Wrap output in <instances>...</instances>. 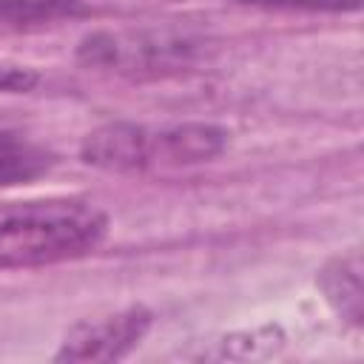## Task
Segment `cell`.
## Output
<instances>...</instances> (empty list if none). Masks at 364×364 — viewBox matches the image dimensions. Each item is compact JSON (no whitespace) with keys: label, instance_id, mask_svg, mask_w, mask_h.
Here are the masks:
<instances>
[{"label":"cell","instance_id":"obj_1","mask_svg":"<svg viewBox=\"0 0 364 364\" xmlns=\"http://www.w3.org/2000/svg\"><path fill=\"white\" fill-rule=\"evenodd\" d=\"M108 230V216L85 199L0 202V270L85 256Z\"/></svg>","mask_w":364,"mask_h":364},{"label":"cell","instance_id":"obj_2","mask_svg":"<svg viewBox=\"0 0 364 364\" xmlns=\"http://www.w3.org/2000/svg\"><path fill=\"white\" fill-rule=\"evenodd\" d=\"M208 54V40L191 28L94 31L82 37L77 60L125 77H168L193 68Z\"/></svg>","mask_w":364,"mask_h":364},{"label":"cell","instance_id":"obj_3","mask_svg":"<svg viewBox=\"0 0 364 364\" xmlns=\"http://www.w3.org/2000/svg\"><path fill=\"white\" fill-rule=\"evenodd\" d=\"M148 327H151V313L145 307H128L111 316L85 318L65 333L54 358L57 361H117L142 341Z\"/></svg>","mask_w":364,"mask_h":364},{"label":"cell","instance_id":"obj_4","mask_svg":"<svg viewBox=\"0 0 364 364\" xmlns=\"http://www.w3.org/2000/svg\"><path fill=\"white\" fill-rule=\"evenodd\" d=\"M80 156L102 171H142L156 162V134L134 122H108L82 139Z\"/></svg>","mask_w":364,"mask_h":364},{"label":"cell","instance_id":"obj_5","mask_svg":"<svg viewBox=\"0 0 364 364\" xmlns=\"http://www.w3.org/2000/svg\"><path fill=\"white\" fill-rule=\"evenodd\" d=\"M228 145V134L208 122H188L156 134V162L199 165L216 159Z\"/></svg>","mask_w":364,"mask_h":364},{"label":"cell","instance_id":"obj_6","mask_svg":"<svg viewBox=\"0 0 364 364\" xmlns=\"http://www.w3.org/2000/svg\"><path fill=\"white\" fill-rule=\"evenodd\" d=\"M318 287L327 304L353 327L361 324L364 316V290H361V259L358 253L338 256L327 262L318 273Z\"/></svg>","mask_w":364,"mask_h":364},{"label":"cell","instance_id":"obj_7","mask_svg":"<svg viewBox=\"0 0 364 364\" xmlns=\"http://www.w3.org/2000/svg\"><path fill=\"white\" fill-rule=\"evenodd\" d=\"M51 165L54 154L46 145L17 131H0V188L31 182L43 176Z\"/></svg>","mask_w":364,"mask_h":364},{"label":"cell","instance_id":"obj_8","mask_svg":"<svg viewBox=\"0 0 364 364\" xmlns=\"http://www.w3.org/2000/svg\"><path fill=\"white\" fill-rule=\"evenodd\" d=\"M85 9L88 0H0V26H40Z\"/></svg>","mask_w":364,"mask_h":364},{"label":"cell","instance_id":"obj_9","mask_svg":"<svg viewBox=\"0 0 364 364\" xmlns=\"http://www.w3.org/2000/svg\"><path fill=\"white\" fill-rule=\"evenodd\" d=\"M262 9H301V11H353L361 0H239Z\"/></svg>","mask_w":364,"mask_h":364},{"label":"cell","instance_id":"obj_10","mask_svg":"<svg viewBox=\"0 0 364 364\" xmlns=\"http://www.w3.org/2000/svg\"><path fill=\"white\" fill-rule=\"evenodd\" d=\"M40 82V74L20 63L0 60V94H26Z\"/></svg>","mask_w":364,"mask_h":364}]
</instances>
